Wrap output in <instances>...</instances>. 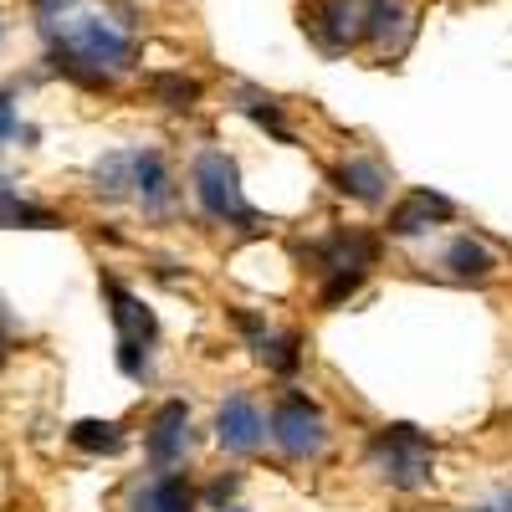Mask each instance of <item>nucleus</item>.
<instances>
[{"mask_svg": "<svg viewBox=\"0 0 512 512\" xmlns=\"http://www.w3.org/2000/svg\"><path fill=\"white\" fill-rule=\"evenodd\" d=\"M41 31H47V57L57 72H67L72 82H82V88H108L113 77H123L128 67H134L139 57V41L134 31H123L118 21L108 16H47L41 21Z\"/></svg>", "mask_w": 512, "mask_h": 512, "instance_id": "1", "label": "nucleus"}, {"mask_svg": "<svg viewBox=\"0 0 512 512\" xmlns=\"http://www.w3.org/2000/svg\"><path fill=\"white\" fill-rule=\"evenodd\" d=\"M190 185H195V205L205 210L216 226L231 231H256L262 226V210H256L241 190V169L226 149H200L190 164Z\"/></svg>", "mask_w": 512, "mask_h": 512, "instance_id": "2", "label": "nucleus"}, {"mask_svg": "<svg viewBox=\"0 0 512 512\" xmlns=\"http://www.w3.org/2000/svg\"><path fill=\"white\" fill-rule=\"evenodd\" d=\"M364 461H369V472L395 492H420L436 477V446L420 425H384V431H374Z\"/></svg>", "mask_w": 512, "mask_h": 512, "instance_id": "3", "label": "nucleus"}, {"mask_svg": "<svg viewBox=\"0 0 512 512\" xmlns=\"http://www.w3.org/2000/svg\"><path fill=\"white\" fill-rule=\"evenodd\" d=\"M267 436H272V446L287 461H308V456H318L328 446V415L303 390H287L272 405V415H267Z\"/></svg>", "mask_w": 512, "mask_h": 512, "instance_id": "4", "label": "nucleus"}, {"mask_svg": "<svg viewBox=\"0 0 512 512\" xmlns=\"http://www.w3.org/2000/svg\"><path fill=\"white\" fill-rule=\"evenodd\" d=\"M103 297H108V313H113V328H118V369L128 374V379H149V349H154V338H159V323H154V313L139 303L134 292H128L123 282H103Z\"/></svg>", "mask_w": 512, "mask_h": 512, "instance_id": "5", "label": "nucleus"}, {"mask_svg": "<svg viewBox=\"0 0 512 512\" xmlns=\"http://www.w3.org/2000/svg\"><path fill=\"white\" fill-rule=\"evenodd\" d=\"M128 195H134L139 210L154 221L175 216V175H169L159 149H128Z\"/></svg>", "mask_w": 512, "mask_h": 512, "instance_id": "6", "label": "nucleus"}, {"mask_svg": "<svg viewBox=\"0 0 512 512\" xmlns=\"http://www.w3.org/2000/svg\"><path fill=\"white\" fill-rule=\"evenodd\" d=\"M216 441H221V451H231V456L262 451V441H267V415H262V405H256L246 390H236V395L221 400V410H216Z\"/></svg>", "mask_w": 512, "mask_h": 512, "instance_id": "7", "label": "nucleus"}, {"mask_svg": "<svg viewBox=\"0 0 512 512\" xmlns=\"http://www.w3.org/2000/svg\"><path fill=\"white\" fill-rule=\"evenodd\" d=\"M303 26L313 31V41L323 52L338 57V52H349L364 41V0H318Z\"/></svg>", "mask_w": 512, "mask_h": 512, "instance_id": "8", "label": "nucleus"}, {"mask_svg": "<svg viewBox=\"0 0 512 512\" xmlns=\"http://www.w3.org/2000/svg\"><path fill=\"white\" fill-rule=\"evenodd\" d=\"M374 256H379V241L369 231H344V226L308 246V262H313L318 277H328V272H369Z\"/></svg>", "mask_w": 512, "mask_h": 512, "instance_id": "9", "label": "nucleus"}, {"mask_svg": "<svg viewBox=\"0 0 512 512\" xmlns=\"http://www.w3.org/2000/svg\"><path fill=\"white\" fill-rule=\"evenodd\" d=\"M144 451H149V461L159 466V472L185 461V451H190V405L185 400H164L154 410L149 431H144Z\"/></svg>", "mask_w": 512, "mask_h": 512, "instance_id": "10", "label": "nucleus"}, {"mask_svg": "<svg viewBox=\"0 0 512 512\" xmlns=\"http://www.w3.org/2000/svg\"><path fill=\"white\" fill-rule=\"evenodd\" d=\"M451 216H456V205H451L446 195H436V190H410V195L390 210L384 231H390L395 241H415V236H425V231L446 226Z\"/></svg>", "mask_w": 512, "mask_h": 512, "instance_id": "11", "label": "nucleus"}, {"mask_svg": "<svg viewBox=\"0 0 512 512\" xmlns=\"http://www.w3.org/2000/svg\"><path fill=\"white\" fill-rule=\"evenodd\" d=\"M333 190L359 200V205H384L390 200V169L369 154H349L333 164Z\"/></svg>", "mask_w": 512, "mask_h": 512, "instance_id": "12", "label": "nucleus"}, {"mask_svg": "<svg viewBox=\"0 0 512 512\" xmlns=\"http://www.w3.org/2000/svg\"><path fill=\"white\" fill-rule=\"evenodd\" d=\"M128 512H195V487L185 472H159V477L134 487Z\"/></svg>", "mask_w": 512, "mask_h": 512, "instance_id": "13", "label": "nucleus"}, {"mask_svg": "<svg viewBox=\"0 0 512 512\" xmlns=\"http://www.w3.org/2000/svg\"><path fill=\"white\" fill-rule=\"evenodd\" d=\"M410 36L405 0H364V41L379 52H400Z\"/></svg>", "mask_w": 512, "mask_h": 512, "instance_id": "14", "label": "nucleus"}, {"mask_svg": "<svg viewBox=\"0 0 512 512\" xmlns=\"http://www.w3.org/2000/svg\"><path fill=\"white\" fill-rule=\"evenodd\" d=\"M446 272L461 277V282H487V277L497 272V256H492L477 236H456V241L446 246Z\"/></svg>", "mask_w": 512, "mask_h": 512, "instance_id": "15", "label": "nucleus"}, {"mask_svg": "<svg viewBox=\"0 0 512 512\" xmlns=\"http://www.w3.org/2000/svg\"><path fill=\"white\" fill-rule=\"evenodd\" d=\"M0 226H31V231H52L62 226L47 205H36V200H21L11 185H0Z\"/></svg>", "mask_w": 512, "mask_h": 512, "instance_id": "16", "label": "nucleus"}, {"mask_svg": "<svg viewBox=\"0 0 512 512\" xmlns=\"http://www.w3.org/2000/svg\"><path fill=\"white\" fill-rule=\"evenodd\" d=\"M256 359H262V369L292 379L297 369H303V349H297V333H272V328H267V338L256 344Z\"/></svg>", "mask_w": 512, "mask_h": 512, "instance_id": "17", "label": "nucleus"}, {"mask_svg": "<svg viewBox=\"0 0 512 512\" xmlns=\"http://www.w3.org/2000/svg\"><path fill=\"white\" fill-rule=\"evenodd\" d=\"M149 93H154L164 108H175V113H190V108L205 98L200 77H185V72H159V77L149 82Z\"/></svg>", "mask_w": 512, "mask_h": 512, "instance_id": "18", "label": "nucleus"}, {"mask_svg": "<svg viewBox=\"0 0 512 512\" xmlns=\"http://www.w3.org/2000/svg\"><path fill=\"white\" fill-rule=\"evenodd\" d=\"M67 441L77 446V451H88V456H113V451H123V431L113 420H77L72 431H67Z\"/></svg>", "mask_w": 512, "mask_h": 512, "instance_id": "19", "label": "nucleus"}, {"mask_svg": "<svg viewBox=\"0 0 512 512\" xmlns=\"http://www.w3.org/2000/svg\"><path fill=\"white\" fill-rule=\"evenodd\" d=\"M241 113H251L256 123H262V128H272V134H277L282 144H292V128L282 123V103H277V98H256V93H246Z\"/></svg>", "mask_w": 512, "mask_h": 512, "instance_id": "20", "label": "nucleus"}, {"mask_svg": "<svg viewBox=\"0 0 512 512\" xmlns=\"http://www.w3.org/2000/svg\"><path fill=\"white\" fill-rule=\"evenodd\" d=\"M16 128H21V118H16V103H11L6 93H0V144H6V139H16Z\"/></svg>", "mask_w": 512, "mask_h": 512, "instance_id": "21", "label": "nucleus"}, {"mask_svg": "<svg viewBox=\"0 0 512 512\" xmlns=\"http://www.w3.org/2000/svg\"><path fill=\"white\" fill-rule=\"evenodd\" d=\"M472 512H512V487H507V492H497L492 502H482V507H472Z\"/></svg>", "mask_w": 512, "mask_h": 512, "instance_id": "22", "label": "nucleus"}, {"mask_svg": "<svg viewBox=\"0 0 512 512\" xmlns=\"http://www.w3.org/2000/svg\"><path fill=\"white\" fill-rule=\"evenodd\" d=\"M236 492V477H221L216 487H210V502H216V507H226V497Z\"/></svg>", "mask_w": 512, "mask_h": 512, "instance_id": "23", "label": "nucleus"}, {"mask_svg": "<svg viewBox=\"0 0 512 512\" xmlns=\"http://www.w3.org/2000/svg\"><path fill=\"white\" fill-rule=\"evenodd\" d=\"M72 6V0H36V11H41V21H47V16H62Z\"/></svg>", "mask_w": 512, "mask_h": 512, "instance_id": "24", "label": "nucleus"}, {"mask_svg": "<svg viewBox=\"0 0 512 512\" xmlns=\"http://www.w3.org/2000/svg\"><path fill=\"white\" fill-rule=\"evenodd\" d=\"M11 359V333H6V323H0V364Z\"/></svg>", "mask_w": 512, "mask_h": 512, "instance_id": "25", "label": "nucleus"}, {"mask_svg": "<svg viewBox=\"0 0 512 512\" xmlns=\"http://www.w3.org/2000/svg\"><path fill=\"white\" fill-rule=\"evenodd\" d=\"M221 512H246V507H221Z\"/></svg>", "mask_w": 512, "mask_h": 512, "instance_id": "26", "label": "nucleus"}, {"mask_svg": "<svg viewBox=\"0 0 512 512\" xmlns=\"http://www.w3.org/2000/svg\"><path fill=\"white\" fill-rule=\"evenodd\" d=\"M0 41H6V26H0Z\"/></svg>", "mask_w": 512, "mask_h": 512, "instance_id": "27", "label": "nucleus"}]
</instances>
